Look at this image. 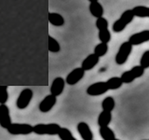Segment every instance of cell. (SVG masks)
Returning <instances> with one entry per match:
<instances>
[{
	"instance_id": "31",
	"label": "cell",
	"mask_w": 149,
	"mask_h": 140,
	"mask_svg": "<svg viewBox=\"0 0 149 140\" xmlns=\"http://www.w3.org/2000/svg\"><path fill=\"white\" fill-rule=\"evenodd\" d=\"M143 140H148V139H143Z\"/></svg>"
},
{
	"instance_id": "17",
	"label": "cell",
	"mask_w": 149,
	"mask_h": 140,
	"mask_svg": "<svg viewBox=\"0 0 149 140\" xmlns=\"http://www.w3.org/2000/svg\"><path fill=\"white\" fill-rule=\"evenodd\" d=\"M99 134L102 140H113L116 138L115 132L109 126H102V127H100Z\"/></svg>"
},
{
	"instance_id": "18",
	"label": "cell",
	"mask_w": 149,
	"mask_h": 140,
	"mask_svg": "<svg viewBox=\"0 0 149 140\" xmlns=\"http://www.w3.org/2000/svg\"><path fill=\"white\" fill-rule=\"evenodd\" d=\"M49 22L50 24L54 26H63L64 24V19L59 13L49 12Z\"/></svg>"
},
{
	"instance_id": "24",
	"label": "cell",
	"mask_w": 149,
	"mask_h": 140,
	"mask_svg": "<svg viewBox=\"0 0 149 140\" xmlns=\"http://www.w3.org/2000/svg\"><path fill=\"white\" fill-rule=\"evenodd\" d=\"M107 51H108V46L106 43H102V42L96 45L94 48V54H96L98 57L104 56L107 53Z\"/></svg>"
},
{
	"instance_id": "29",
	"label": "cell",
	"mask_w": 149,
	"mask_h": 140,
	"mask_svg": "<svg viewBox=\"0 0 149 140\" xmlns=\"http://www.w3.org/2000/svg\"><path fill=\"white\" fill-rule=\"evenodd\" d=\"M90 2H95V1H98V0H88Z\"/></svg>"
},
{
	"instance_id": "13",
	"label": "cell",
	"mask_w": 149,
	"mask_h": 140,
	"mask_svg": "<svg viewBox=\"0 0 149 140\" xmlns=\"http://www.w3.org/2000/svg\"><path fill=\"white\" fill-rule=\"evenodd\" d=\"M99 59L100 57H98L94 53L88 54L81 63V68L83 70H85V71H88V70L93 69L98 64V63H99Z\"/></svg>"
},
{
	"instance_id": "14",
	"label": "cell",
	"mask_w": 149,
	"mask_h": 140,
	"mask_svg": "<svg viewBox=\"0 0 149 140\" xmlns=\"http://www.w3.org/2000/svg\"><path fill=\"white\" fill-rule=\"evenodd\" d=\"M77 129L83 140H92L93 139V133L91 130L90 126H88V123H84V121H80V123L77 124Z\"/></svg>"
},
{
	"instance_id": "30",
	"label": "cell",
	"mask_w": 149,
	"mask_h": 140,
	"mask_svg": "<svg viewBox=\"0 0 149 140\" xmlns=\"http://www.w3.org/2000/svg\"><path fill=\"white\" fill-rule=\"evenodd\" d=\"M113 140H120V139H116V138H115V139H113Z\"/></svg>"
},
{
	"instance_id": "4",
	"label": "cell",
	"mask_w": 149,
	"mask_h": 140,
	"mask_svg": "<svg viewBox=\"0 0 149 140\" xmlns=\"http://www.w3.org/2000/svg\"><path fill=\"white\" fill-rule=\"evenodd\" d=\"M144 70L146 69L143 68L142 66L136 65V66L132 67V69L128 70V71H125L122 75H121V77H119V78L123 83L128 84V83L132 82L134 79L142 77L144 74Z\"/></svg>"
},
{
	"instance_id": "6",
	"label": "cell",
	"mask_w": 149,
	"mask_h": 140,
	"mask_svg": "<svg viewBox=\"0 0 149 140\" xmlns=\"http://www.w3.org/2000/svg\"><path fill=\"white\" fill-rule=\"evenodd\" d=\"M33 95H34V92H33L31 89H23L21 92L20 95L18 96V99L16 101V106L19 109H25L29 106Z\"/></svg>"
},
{
	"instance_id": "22",
	"label": "cell",
	"mask_w": 149,
	"mask_h": 140,
	"mask_svg": "<svg viewBox=\"0 0 149 140\" xmlns=\"http://www.w3.org/2000/svg\"><path fill=\"white\" fill-rule=\"evenodd\" d=\"M58 135L61 140H77V138L73 135L71 131L67 128L61 127L59 133H58Z\"/></svg>"
},
{
	"instance_id": "1",
	"label": "cell",
	"mask_w": 149,
	"mask_h": 140,
	"mask_svg": "<svg viewBox=\"0 0 149 140\" xmlns=\"http://www.w3.org/2000/svg\"><path fill=\"white\" fill-rule=\"evenodd\" d=\"M133 18H134V15L132 11V9H126V10L121 14L118 20L114 22L113 26H112V29L116 33L122 32L126 28V26L132 22Z\"/></svg>"
},
{
	"instance_id": "9",
	"label": "cell",
	"mask_w": 149,
	"mask_h": 140,
	"mask_svg": "<svg viewBox=\"0 0 149 140\" xmlns=\"http://www.w3.org/2000/svg\"><path fill=\"white\" fill-rule=\"evenodd\" d=\"M11 123L9 108L6 104H0V126L7 129Z\"/></svg>"
},
{
	"instance_id": "25",
	"label": "cell",
	"mask_w": 149,
	"mask_h": 140,
	"mask_svg": "<svg viewBox=\"0 0 149 140\" xmlns=\"http://www.w3.org/2000/svg\"><path fill=\"white\" fill-rule=\"evenodd\" d=\"M98 37L101 40V42L102 43H108V42L111 40V33L107 29H102V30H99V33H98Z\"/></svg>"
},
{
	"instance_id": "2",
	"label": "cell",
	"mask_w": 149,
	"mask_h": 140,
	"mask_svg": "<svg viewBox=\"0 0 149 140\" xmlns=\"http://www.w3.org/2000/svg\"><path fill=\"white\" fill-rule=\"evenodd\" d=\"M60 129L61 126L57 123H48V124L38 123L33 126V133L40 135H44V134L55 135L58 134Z\"/></svg>"
},
{
	"instance_id": "28",
	"label": "cell",
	"mask_w": 149,
	"mask_h": 140,
	"mask_svg": "<svg viewBox=\"0 0 149 140\" xmlns=\"http://www.w3.org/2000/svg\"><path fill=\"white\" fill-rule=\"evenodd\" d=\"M8 99L7 86H0V104H6Z\"/></svg>"
},
{
	"instance_id": "21",
	"label": "cell",
	"mask_w": 149,
	"mask_h": 140,
	"mask_svg": "<svg viewBox=\"0 0 149 140\" xmlns=\"http://www.w3.org/2000/svg\"><path fill=\"white\" fill-rule=\"evenodd\" d=\"M116 106V102L115 99L112 96H107L105 97L102 102V110H106V111H110L112 112L115 108Z\"/></svg>"
},
{
	"instance_id": "5",
	"label": "cell",
	"mask_w": 149,
	"mask_h": 140,
	"mask_svg": "<svg viewBox=\"0 0 149 140\" xmlns=\"http://www.w3.org/2000/svg\"><path fill=\"white\" fill-rule=\"evenodd\" d=\"M8 134L13 135L18 134H30L33 133V126L28 123H10V125L6 129Z\"/></svg>"
},
{
	"instance_id": "32",
	"label": "cell",
	"mask_w": 149,
	"mask_h": 140,
	"mask_svg": "<svg viewBox=\"0 0 149 140\" xmlns=\"http://www.w3.org/2000/svg\"><path fill=\"white\" fill-rule=\"evenodd\" d=\"M92 140H93V139H92Z\"/></svg>"
},
{
	"instance_id": "16",
	"label": "cell",
	"mask_w": 149,
	"mask_h": 140,
	"mask_svg": "<svg viewBox=\"0 0 149 140\" xmlns=\"http://www.w3.org/2000/svg\"><path fill=\"white\" fill-rule=\"evenodd\" d=\"M88 8H90L91 14L93 17H95L96 19L104 15V8H102V6L98 1L91 2Z\"/></svg>"
},
{
	"instance_id": "19",
	"label": "cell",
	"mask_w": 149,
	"mask_h": 140,
	"mask_svg": "<svg viewBox=\"0 0 149 140\" xmlns=\"http://www.w3.org/2000/svg\"><path fill=\"white\" fill-rule=\"evenodd\" d=\"M132 11L134 17H139V18L149 17V8L146 6H136L132 9Z\"/></svg>"
},
{
	"instance_id": "10",
	"label": "cell",
	"mask_w": 149,
	"mask_h": 140,
	"mask_svg": "<svg viewBox=\"0 0 149 140\" xmlns=\"http://www.w3.org/2000/svg\"><path fill=\"white\" fill-rule=\"evenodd\" d=\"M148 40H149V30H143L132 35L130 36L128 41L132 46H136V45L143 44L144 42H147Z\"/></svg>"
},
{
	"instance_id": "20",
	"label": "cell",
	"mask_w": 149,
	"mask_h": 140,
	"mask_svg": "<svg viewBox=\"0 0 149 140\" xmlns=\"http://www.w3.org/2000/svg\"><path fill=\"white\" fill-rule=\"evenodd\" d=\"M105 83H106L107 88H108V90H116V89H119L123 84V82L121 81L119 77L110 78L108 80L105 81Z\"/></svg>"
},
{
	"instance_id": "23",
	"label": "cell",
	"mask_w": 149,
	"mask_h": 140,
	"mask_svg": "<svg viewBox=\"0 0 149 140\" xmlns=\"http://www.w3.org/2000/svg\"><path fill=\"white\" fill-rule=\"evenodd\" d=\"M49 50L52 53H58L61 50L59 42L51 36H49Z\"/></svg>"
},
{
	"instance_id": "3",
	"label": "cell",
	"mask_w": 149,
	"mask_h": 140,
	"mask_svg": "<svg viewBox=\"0 0 149 140\" xmlns=\"http://www.w3.org/2000/svg\"><path fill=\"white\" fill-rule=\"evenodd\" d=\"M132 50V45L130 43L129 41H125L120 45L118 53L116 54L115 61L116 64L121 65L124 64L129 58V56Z\"/></svg>"
},
{
	"instance_id": "26",
	"label": "cell",
	"mask_w": 149,
	"mask_h": 140,
	"mask_svg": "<svg viewBox=\"0 0 149 140\" xmlns=\"http://www.w3.org/2000/svg\"><path fill=\"white\" fill-rule=\"evenodd\" d=\"M95 25L98 30L107 29V28H108V21L102 16L99 17V18H97V20L95 22Z\"/></svg>"
},
{
	"instance_id": "27",
	"label": "cell",
	"mask_w": 149,
	"mask_h": 140,
	"mask_svg": "<svg viewBox=\"0 0 149 140\" xmlns=\"http://www.w3.org/2000/svg\"><path fill=\"white\" fill-rule=\"evenodd\" d=\"M140 66L144 69H147L149 67V50H146L143 53L141 60H140Z\"/></svg>"
},
{
	"instance_id": "15",
	"label": "cell",
	"mask_w": 149,
	"mask_h": 140,
	"mask_svg": "<svg viewBox=\"0 0 149 140\" xmlns=\"http://www.w3.org/2000/svg\"><path fill=\"white\" fill-rule=\"evenodd\" d=\"M112 120V112L102 110L98 117V125L102 126H108Z\"/></svg>"
},
{
	"instance_id": "7",
	"label": "cell",
	"mask_w": 149,
	"mask_h": 140,
	"mask_svg": "<svg viewBox=\"0 0 149 140\" xmlns=\"http://www.w3.org/2000/svg\"><path fill=\"white\" fill-rule=\"evenodd\" d=\"M108 91V88L106 86L104 81H98L91 84L87 89V94L91 96H98L102 95Z\"/></svg>"
},
{
	"instance_id": "8",
	"label": "cell",
	"mask_w": 149,
	"mask_h": 140,
	"mask_svg": "<svg viewBox=\"0 0 149 140\" xmlns=\"http://www.w3.org/2000/svg\"><path fill=\"white\" fill-rule=\"evenodd\" d=\"M84 76H85V70H83L81 67L74 68L66 76L65 82L71 86L76 85L77 82H79L84 78Z\"/></svg>"
},
{
	"instance_id": "11",
	"label": "cell",
	"mask_w": 149,
	"mask_h": 140,
	"mask_svg": "<svg viewBox=\"0 0 149 140\" xmlns=\"http://www.w3.org/2000/svg\"><path fill=\"white\" fill-rule=\"evenodd\" d=\"M56 102H57V97L52 94H49L40 102L38 108L42 113H47L52 109V107L56 105Z\"/></svg>"
},
{
	"instance_id": "12",
	"label": "cell",
	"mask_w": 149,
	"mask_h": 140,
	"mask_svg": "<svg viewBox=\"0 0 149 140\" xmlns=\"http://www.w3.org/2000/svg\"><path fill=\"white\" fill-rule=\"evenodd\" d=\"M65 86V80L62 77H57L53 79L50 86V94L54 96H59L63 93Z\"/></svg>"
}]
</instances>
